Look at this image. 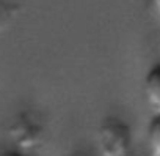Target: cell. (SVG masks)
Segmentation results:
<instances>
[{
	"label": "cell",
	"mask_w": 160,
	"mask_h": 156,
	"mask_svg": "<svg viewBox=\"0 0 160 156\" xmlns=\"http://www.w3.org/2000/svg\"><path fill=\"white\" fill-rule=\"evenodd\" d=\"M132 147V131L126 121L116 117L105 118L98 129V148L101 156H127Z\"/></svg>",
	"instance_id": "1"
},
{
	"label": "cell",
	"mask_w": 160,
	"mask_h": 156,
	"mask_svg": "<svg viewBox=\"0 0 160 156\" xmlns=\"http://www.w3.org/2000/svg\"><path fill=\"white\" fill-rule=\"evenodd\" d=\"M143 95L148 106L154 110V115L160 114V63L152 66L143 82Z\"/></svg>",
	"instance_id": "3"
},
{
	"label": "cell",
	"mask_w": 160,
	"mask_h": 156,
	"mask_svg": "<svg viewBox=\"0 0 160 156\" xmlns=\"http://www.w3.org/2000/svg\"><path fill=\"white\" fill-rule=\"evenodd\" d=\"M42 125L38 123L30 114H22L13 125H11V139L21 147L22 150L32 148L39 143L42 139Z\"/></svg>",
	"instance_id": "2"
},
{
	"label": "cell",
	"mask_w": 160,
	"mask_h": 156,
	"mask_svg": "<svg viewBox=\"0 0 160 156\" xmlns=\"http://www.w3.org/2000/svg\"><path fill=\"white\" fill-rule=\"evenodd\" d=\"M0 156H25V154L21 153V151H10V153H3V154H0Z\"/></svg>",
	"instance_id": "6"
},
{
	"label": "cell",
	"mask_w": 160,
	"mask_h": 156,
	"mask_svg": "<svg viewBox=\"0 0 160 156\" xmlns=\"http://www.w3.org/2000/svg\"><path fill=\"white\" fill-rule=\"evenodd\" d=\"M148 143L154 156H160V114L154 115L148 128Z\"/></svg>",
	"instance_id": "4"
},
{
	"label": "cell",
	"mask_w": 160,
	"mask_h": 156,
	"mask_svg": "<svg viewBox=\"0 0 160 156\" xmlns=\"http://www.w3.org/2000/svg\"><path fill=\"white\" fill-rule=\"evenodd\" d=\"M151 2V7L154 8V11L160 16V0H149Z\"/></svg>",
	"instance_id": "5"
}]
</instances>
